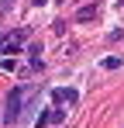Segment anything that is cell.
<instances>
[{
    "mask_svg": "<svg viewBox=\"0 0 124 128\" xmlns=\"http://www.w3.org/2000/svg\"><path fill=\"white\" fill-rule=\"evenodd\" d=\"M38 94V86H14L10 94H7V107H3V121L10 125V121H17L21 118V111H24V104L31 100Z\"/></svg>",
    "mask_w": 124,
    "mask_h": 128,
    "instance_id": "cell-1",
    "label": "cell"
},
{
    "mask_svg": "<svg viewBox=\"0 0 124 128\" xmlns=\"http://www.w3.org/2000/svg\"><path fill=\"white\" fill-rule=\"evenodd\" d=\"M76 97H79V94H76V90H52V100H55V104H76Z\"/></svg>",
    "mask_w": 124,
    "mask_h": 128,
    "instance_id": "cell-2",
    "label": "cell"
},
{
    "mask_svg": "<svg viewBox=\"0 0 124 128\" xmlns=\"http://www.w3.org/2000/svg\"><path fill=\"white\" fill-rule=\"evenodd\" d=\"M93 18H97V4H86L76 10V21H93Z\"/></svg>",
    "mask_w": 124,
    "mask_h": 128,
    "instance_id": "cell-3",
    "label": "cell"
},
{
    "mask_svg": "<svg viewBox=\"0 0 124 128\" xmlns=\"http://www.w3.org/2000/svg\"><path fill=\"white\" fill-rule=\"evenodd\" d=\"M65 121V107H55V111H48V125H62Z\"/></svg>",
    "mask_w": 124,
    "mask_h": 128,
    "instance_id": "cell-4",
    "label": "cell"
},
{
    "mask_svg": "<svg viewBox=\"0 0 124 128\" xmlns=\"http://www.w3.org/2000/svg\"><path fill=\"white\" fill-rule=\"evenodd\" d=\"M117 66H121V59H117V56H110V59H103V69H117Z\"/></svg>",
    "mask_w": 124,
    "mask_h": 128,
    "instance_id": "cell-5",
    "label": "cell"
},
{
    "mask_svg": "<svg viewBox=\"0 0 124 128\" xmlns=\"http://www.w3.org/2000/svg\"><path fill=\"white\" fill-rule=\"evenodd\" d=\"M31 4H35V7H45V4H48V0H31Z\"/></svg>",
    "mask_w": 124,
    "mask_h": 128,
    "instance_id": "cell-6",
    "label": "cell"
}]
</instances>
